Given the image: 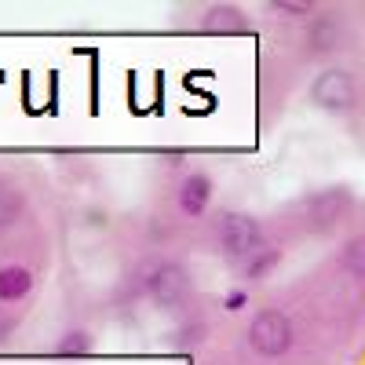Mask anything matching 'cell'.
Instances as JSON below:
<instances>
[{
	"instance_id": "cell-1",
	"label": "cell",
	"mask_w": 365,
	"mask_h": 365,
	"mask_svg": "<svg viewBox=\"0 0 365 365\" xmlns=\"http://www.w3.org/2000/svg\"><path fill=\"white\" fill-rule=\"evenodd\" d=\"M220 249L230 256V259H249L252 252L263 249V227L256 216H249V212H227V216L220 220Z\"/></svg>"
},
{
	"instance_id": "cell-2",
	"label": "cell",
	"mask_w": 365,
	"mask_h": 365,
	"mask_svg": "<svg viewBox=\"0 0 365 365\" xmlns=\"http://www.w3.org/2000/svg\"><path fill=\"white\" fill-rule=\"evenodd\" d=\"M249 347L259 358H282L292 347V322L285 311H259L249 325Z\"/></svg>"
},
{
	"instance_id": "cell-3",
	"label": "cell",
	"mask_w": 365,
	"mask_h": 365,
	"mask_svg": "<svg viewBox=\"0 0 365 365\" xmlns=\"http://www.w3.org/2000/svg\"><path fill=\"white\" fill-rule=\"evenodd\" d=\"M354 77L347 70H325L314 77L311 84V103L318 110H329V113H347L354 106Z\"/></svg>"
},
{
	"instance_id": "cell-4",
	"label": "cell",
	"mask_w": 365,
	"mask_h": 365,
	"mask_svg": "<svg viewBox=\"0 0 365 365\" xmlns=\"http://www.w3.org/2000/svg\"><path fill=\"white\" fill-rule=\"evenodd\" d=\"M143 289L161 307H179L190 292V282H187V274H182L179 263H154L143 278Z\"/></svg>"
},
{
	"instance_id": "cell-5",
	"label": "cell",
	"mask_w": 365,
	"mask_h": 365,
	"mask_svg": "<svg viewBox=\"0 0 365 365\" xmlns=\"http://www.w3.org/2000/svg\"><path fill=\"white\" fill-rule=\"evenodd\" d=\"M212 175L208 172H190L187 179L179 182V212L182 216H190V220H201L208 205H212Z\"/></svg>"
},
{
	"instance_id": "cell-6",
	"label": "cell",
	"mask_w": 365,
	"mask_h": 365,
	"mask_svg": "<svg viewBox=\"0 0 365 365\" xmlns=\"http://www.w3.org/2000/svg\"><path fill=\"white\" fill-rule=\"evenodd\" d=\"M201 29L205 34H245L249 19H245V11H241L237 4H212L201 15Z\"/></svg>"
},
{
	"instance_id": "cell-7",
	"label": "cell",
	"mask_w": 365,
	"mask_h": 365,
	"mask_svg": "<svg viewBox=\"0 0 365 365\" xmlns=\"http://www.w3.org/2000/svg\"><path fill=\"white\" fill-rule=\"evenodd\" d=\"M29 289H34V274L26 267H19V263L0 267V303H19L29 296Z\"/></svg>"
},
{
	"instance_id": "cell-8",
	"label": "cell",
	"mask_w": 365,
	"mask_h": 365,
	"mask_svg": "<svg viewBox=\"0 0 365 365\" xmlns=\"http://www.w3.org/2000/svg\"><path fill=\"white\" fill-rule=\"evenodd\" d=\"M282 263V249H274V245H263L259 252H252L249 259H245V278L249 282H263L267 274Z\"/></svg>"
},
{
	"instance_id": "cell-9",
	"label": "cell",
	"mask_w": 365,
	"mask_h": 365,
	"mask_svg": "<svg viewBox=\"0 0 365 365\" xmlns=\"http://www.w3.org/2000/svg\"><path fill=\"white\" fill-rule=\"evenodd\" d=\"M91 347H96V340H91L88 332L73 329V332H66V336L55 344V354H63V358H84V354H91Z\"/></svg>"
},
{
	"instance_id": "cell-10",
	"label": "cell",
	"mask_w": 365,
	"mask_h": 365,
	"mask_svg": "<svg viewBox=\"0 0 365 365\" xmlns=\"http://www.w3.org/2000/svg\"><path fill=\"white\" fill-rule=\"evenodd\" d=\"M19 212H22V197L15 190H0V230L11 227L19 220Z\"/></svg>"
},
{
	"instance_id": "cell-11",
	"label": "cell",
	"mask_w": 365,
	"mask_h": 365,
	"mask_svg": "<svg viewBox=\"0 0 365 365\" xmlns=\"http://www.w3.org/2000/svg\"><path fill=\"white\" fill-rule=\"evenodd\" d=\"M223 307H227V311H245V307H249V292H245V289H230V292L223 296Z\"/></svg>"
},
{
	"instance_id": "cell-12",
	"label": "cell",
	"mask_w": 365,
	"mask_h": 365,
	"mask_svg": "<svg viewBox=\"0 0 365 365\" xmlns=\"http://www.w3.org/2000/svg\"><path fill=\"white\" fill-rule=\"evenodd\" d=\"M270 11H282V15H311V4H289V0H274Z\"/></svg>"
},
{
	"instance_id": "cell-13",
	"label": "cell",
	"mask_w": 365,
	"mask_h": 365,
	"mask_svg": "<svg viewBox=\"0 0 365 365\" xmlns=\"http://www.w3.org/2000/svg\"><path fill=\"white\" fill-rule=\"evenodd\" d=\"M8 332H11V322H8V318H0V344L8 340Z\"/></svg>"
}]
</instances>
